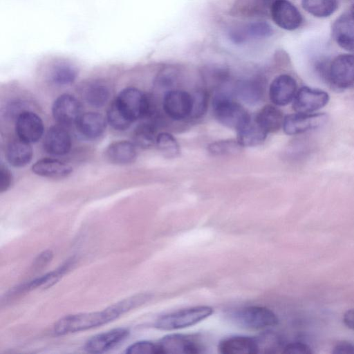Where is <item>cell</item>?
Wrapping results in <instances>:
<instances>
[{"label":"cell","instance_id":"83f0119b","mask_svg":"<svg viewBox=\"0 0 354 354\" xmlns=\"http://www.w3.org/2000/svg\"><path fill=\"white\" fill-rule=\"evenodd\" d=\"M268 133L254 121L250 120L237 131L236 140L242 147H255L264 142Z\"/></svg>","mask_w":354,"mask_h":354},{"label":"cell","instance_id":"d6a6232c","mask_svg":"<svg viewBox=\"0 0 354 354\" xmlns=\"http://www.w3.org/2000/svg\"><path fill=\"white\" fill-rule=\"evenodd\" d=\"M241 36L245 41L248 38H264L272 35V27L266 22L257 21L239 27Z\"/></svg>","mask_w":354,"mask_h":354},{"label":"cell","instance_id":"277c9868","mask_svg":"<svg viewBox=\"0 0 354 354\" xmlns=\"http://www.w3.org/2000/svg\"><path fill=\"white\" fill-rule=\"evenodd\" d=\"M113 101L122 113L131 122L148 115L151 112L150 100L136 87L125 88Z\"/></svg>","mask_w":354,"mask_h":354},{"label":"cell","instance_id":"cb8c5ba5","mask_svg":"<svg viewBox=\"0 0 354 354\" xmlns=\"http://www.w3.org/2000/svg\"><path fill=\"white\" fill-rule=\"evenodd\" d=\"M32 171L42 177L62 178L69 176L73 171V168L57 159L42 158L32 165Z\"/></svg>","mask_w":354,"mask_h":354},{"label":"cell","instance_id":"f1b7e54d","mask_svg":"<svg viewBox=\"0 0 354 354\" xmlns=\"http://www.w3.org/2000/svg\"><path fill=\"white\" fill-rule=\"evenodd\" d=\"M303 8L311 15L324 18L333 15L338 7L337 0H301Z\"/></svg>","mask_w":354,"mask_h":354},{"label":"cell","instance_id":"f6af8a7d","mask_svg":"<svg viewBox=\"0 0 354 354\" xmlns=\"http://www.w3.org/2000/svg\"><path fill=\"white\" fill-rule=\"evenodd\" d=\"M349 12L354 16V4L351 6Z\"/></svg>","mask_w":354,"mask_h":354},{"label":"cell","instance_id":"44dd1931","mask_svg":"<svg viewBox=\"0 0 354 354\" xmlns=\"http://www.w3.org/2000/svg\"><path fill=\"white\" fill-rule=\"evenodd\" d=\"M78 75L76 66L66 59H57L48 69L50 82L57 86H67L75 82Z\"/></svg>","mask_w":354,"mask_h":354},{"label":"cell","instance_id":"9a60e30c","mask_svg":"<svg viewBox=\"0 0 354 354\" xmlns=\"http://www.w3.org/2000/svg\"><path fill=\"white\" fill-rule=\"evenodd\" d=\"M297 91L295 80L290 75L275 77L269 87V97L276 106H285L292 102Z\"/></svg>","mask_w":354,"mask_h":354},{"label":"cell","instance_id":"52a82bcc","mask_svg":"<svg viewBox=\"0 0 354 354\" xmlns=\"http://www.w3.org/2000/svg\"><path fill=\"white\" fill-rule=\"evenodd\" d=\"M161 354H196L203 352V346L196 336L170 334L158 343Z\"/></svg>","mask_w":354,"mask_h":354},{"label":"cell","instance_id":"e0dca14e","mask_svg":"<svg viewBox=\"0 0 354 354\" xmlns=\"http://www.w3.org/2000/svg\"><path fill=\"white\" fill-rule=\"evenodd\" d=\"M71 147V138L62 125L53 126L46 132L44 140L45 151L51 155L66 154Z\"/></svg>","mask_w":354,"mask_h":354},{"label":"cell","instance_id":"ab89813d","mask_svg":"<svg viewBox=\"0 0 354 354\" xmlns=\"http://www.w3.org/2000/svg\"><path fill=\"white\" fill-rule=\"evenodd\" d=\"M13 177L9 169L3 163L0 166V192H6L12 185Z\"/></svg>","mask_w":354,"mask_h":354},{"label":"cell","instance_id":"60d3db41","mask_svg":"<svg viewBox=\"0 0 354 354\" xmlns=\"http://www.w3.org/2000/svg\"><path fill=\"white\" fill-rule=\"evenodd\" d=\"M53 253L51 250H47L40 253L35 259L33 267L40 269L46 266L53 259Z\"/></svg>","mask_w":354,"mask_h":354},{"label":"cell","instance_id":"e575fe53","mask_svg":"<svg viewBox=\"0 0 354 354\" xmlns=\"http://www.w3.org/2000/svg\"><path fill=\"white\" fill-rule=\"evenodd\" d=\"M107 122L115 130L124 131L132 123L118 109L114 101L111 102L106 112Z\"/></svg>","mask_w":354,"mask_h":354},{"label":"cell","instance_id":"74e56055","mask_svg":"<svg viewBox=\"0 0 354 354\" xmlns=\"http://www.w3.org/2000/svg\"><path fill=\"white\" fill-rule=\"evenodd\" d=\"M282 353L289 354H310L313 351L311 348L306 344L301 342H294L285 344Z\"/></svg>","mask_w":354,"mask_h":354},{"label":"cell","instance_id":"d6986e66","mask_svg":"<svg viewBox=\"0 0 354 354\" xmlns=\"http://www.w3.org/2000/svg\"><path fill=\"white\" fill-rule=\"evenodd\" d=\"M80 93L84 101L94 107L104 106L111 95L109 85L99 80L84 83L80 87Z\"/></svg>","mask_w":354,"mask_h":354},{"label":"cell","instance_id":"5b68a950","mask_svg":"<svg viewBox=\"0 0 354 354\" xmlns=\"http://www.w3.org/2000/svg\"><path fill=\"white\" fill-rule=\"evenodd\" d=\"M233 320L242 327L252 330H266L279 322L270 309L261 306H249L232 313Z\"/></svg>","mask_w":354,"mask_h":354},{"label":"cell","instance_id":"1f68e13d","mask_svg":"<svg viewBox=\"0 0 354 354\" xmlns=\"http://www.w3.org/2000/svg\"><path fill=\"white\" fill-rule=\"evenodd\" d=\"M156 145L166 157L174 158L180 153V145L175 137L169 133H158L156 140Z\"/></svg>","mask_w":354,"mask_h":354},{"label":"cell","instance_id":"f35d334b","mask_svg":"<svg viewBox=\"0 0 354 354\" xmlns=\"http://www.w3.org/2000/svg\"><path fill=\"white\" fill-rule=\"evenodd\" d=\"M193 97L194 109L192 115L194 116L201 115L206 109L207 95L203 91H198L193 96Z\"/></svg>","mask_w":354,"mask_h":354},{"label":"cell","instance_id":"7a4b0ae2","mask_svg":"<svg viewBox=\"0 0 354 354\" xmlns=\"http://www.w3.org/2000/svg\"><path fill=\"white\" fill-rule=\"evenodd\" d=\"M212 110L218 122L236 131L251 120L242 104L225 94H218L214 97Z\"/></svg>","mask_w":354,"mask_h":354},{"label":"cell","instance_id":"ffe728a7","mask_svg":"<svg viewBox=\"0 0 354 354\" xmlns=\"http://www.w3.org/2000/svg\"><path fill=\"white\" fill-rule=\"evenodd\" d=\"M106 123L107 120L102 115L95 112H87L81 115L76 125L83 136L88 139H95L104 133Z\"/></svg>","mask_w":354,"mask_h":354},{"label":"cell","instance_id":"7c38bea8","mask_svg":"<svg viewBox=\"0 0 354 354\" xmlns=\"http://www.w3.org/2000/svg\"><path fill=\"white\" fill-rule=\"evenodd\" d=\"M15 131L18 138L30 144L36 142L44 134V123L35 113L23 111L17 118Z\"/></svg>","mask_w":354,"mask_h":354},{"label":"cell","instance_id":"ee69618b","mask_svg":"<svg viewBox=\"0 0 354 354\" xmlns=\"http://www.w3.org/2000/svg\"><path fill=\"white\" fill-rule=\"evenodd\" d=\"M278 0H257V2L260 4V6H263L264 8H271L272 6Z\"/></svg>","mask_w":354,"mask_h":354},{"label":"cell","instance_id":"d4e9b609","mask_svg":"<svg viewBox=\"0 0 354 354\" xmlns=\"http://www.w3.org/2000/svg\"><path fill=\"white\" fill-rule=\"evenodd\" d=\"M234 91L240 100L250 104L258 103L263 96L264 84L259 78H248L236 82Z\"/></svg>","mask_w":354,"mask_h":354},{"label":"cell","instance_id":"ba28073f","mask_svg":"<svg viewBox=\"0 0 354 354\" xmlns=\"http://www.w3.org/2000/svg\"><path fill=\"white\" fill-rule=\"evenodd\" d=\"M328 77L339 88L354 86V55L342 54L335 57L328 66Z\"/></svg>","mask_w":354,"mask_h":354},{"label":"cell","instance_id":"f546056e","mask_svg":"<svg viewBox=\"0 0 354 354\" xmlns=\"http://www.w3.org/2000/svg\"><path fill=\"white\" fill-rule=\"evenodd\" d=\"M255 339L258 353H282L285 345L278 335L269 330L265 331Z\"/></svg>","mask_w":354,"mask_h":354},{"label":"cell","instance_id":"8fae6325","mask_svg":"<svg viewBox=\"0 0 354 354\" xmlns=\"http://www.w3.org/2000/svg\"><path fill=\"white\" fill-rule=\"evenodd\" d=\"M52 113L54 119L60 125L76 124L82 114V105L73 95L62 94L54 101Z\"/></svg>","mask_w":354,"mask_h":354},{"label":"cell","instance_id":"9c48e42d","mask_svg":"<svg viewBox=\"0 0 354 354\" xmlns=\"http://www.w3.org/2000/svg\"><path fill=\"white\" fill-rule=\"evenodd\" d=\"M326 115L320 113H295L284 116L282 128L286 134L295 136L317 129L325 123Z\"/></svg>","mask_w":354,"mask_h":354},{"label":"cell","instance_id":"484cf974","mask_svg":"<svg viewBox=\"0 0 354 354\" xmlns=\"http://www.w3.org/2000/svg\"><path fill=\"white\" fill-rule=\"evenodd\" d=\"M253 119L269 134L277 132L282 127L284 116L278 108L267 104L257 112Z\"/></svg>","mask_w":354,"mask_h":354},{"label":"cell","instance_id":"603a6c76","mask_svg":"<svg viewBox=\"0 0 354 354\" xmlns=\"http://www.w3.org/2000/svg\"><path fill=\"white\" fill-rule=\"evenodd\" d=\"M106 158L115 165H127L134 162L137 157L136 146L133 142L119 140L111 143L105 151Z\"/></svg>","mask_w":354,"mask_h":354},{"label":"cell","instance_id":"836d02e7","mask_svg":"<svg viewBox=\"0 0 354 354\" xmlns=\"http://www.w3.org/2000/svg\"><path fill=\"white\" fill-rule=\"evenodd\" d=\"M241 148L236 139H228L212 142L208 150L214 156H225L239 152Z\"/></svg>","mask_w":354,"mask_h":354},{"label":"cell","instance_id":"7bdbcfd3","mask_svg":"<svg viewBox=\"0 0 354 354\" xmlns=\"http://www.w3.org/2000/svg\"><path fill=\"white\" fill-rule=\"evenodd\" d=\"M343 322L348 328L354 330V308L349 309L344 313Z\"/></svg>","mask_w":354,"mask_h":354},{"label":"cell","instance_id":"ac0fdd59","mask_svg":"<svg viewBox=\"0 0 354 354\" xmlns=\"http://www.w3.org/2000/svg\"><path fill=\"white\" fill-rule=\"evenodd\" d=\"M71 264V261H68L55 270L21 284L10 290L8 295H11L12 297H14L15 295L29 292L37 288L50 287L62 278L64 273L68 270Z\"/></svg>","mask_w":354,"mask_h":354},{"label":"cell","instance_id":"8d00e7d4","mask_svg":"<svg viewBox=\"0 0 354 354\" xmlns=\"http://www.w3.org/2000/svg\"><path fill=\"white\" fill-rule=\"evenodd\" d=\"M176 77L177 73L175 69L165 68L157 75L156 82L160 86L167 87L176 81Z\"/></svg>","mask_w":354,"mask_h":354},{"label":"cell","instance_id":"6da1fadb","mask_svg":"<svg viewBox=\"0 0 354 354\" xmlns=\"http://www.w3.org/2000/svg\"><path fill=\"white\" fill-rule=\"evenodd\" d=\"M146 299V295H139L125 299L100 311L66 315L55 323L53 333L60 336L102 326L143 303Z\"/></svg>","mask_w":354,"mask_h":354},{"label":"cell","instance_id":"2e32d148","mask_svg":"<svg viewBox=\"0 0 354 354\" xmlns=\"http://www.w3.org/2000/svg\"><path fill=\"white\" fill-rule=\"evenodd\" d=\"M332 35L341 48L354 53V16L350 12L335 20L332 26Z\"/></svg>","mask_w":354,"mask_h":354},{"label":"cell","instance_id":"4dcf8cb0","mask_svg":"<svg viewBox=\"0 0 354 354\" xmlns=\"http://www.w3.org/2000/svg\"><path fill=\"white\" fill-rule=\"evenodd\" d=\"M157 135L155 127L149 122L138 125L133 133V140L136 146L148 149L156 144Z\"/></svg>","mask_w":354,"mask_h":354},{"label":"cell","instance_id":"4fadbf2b","mask_svg":"<svg viewBox=\"0 0 354 354\" xmlns=\"http://www.w3.org/2000/svg\"><path fill=\"white\" fill-rule=\"evenodd\" d=\"M272 19L280 28L294 30L302 24L303 18L298 9L287 0L277 1L270 8Z\"/></svg>","mask_w":354,"mask_h":354},{"label":"cell","instance_id":"4316f807","mask_svg":"<svg viewBox=\"0 0 354 354\" xmlns=\"http://www.w3.org/2000/svg\"><path fill=\"white\" fill-rule=\"evenodd\" d=\"M6 155L7 160L11 165L22 167L31 161L33 151L30 143L18 138L8 145Z\"/></svg>","mask_w":354,"mask_h":354},{"label":"cell","instance_id":"30bf717a","mask_svg":"<svg viewBox=\"0 0 354 354\" xmlns=\"http://www.w3.org/2000/svg\"><path fill=\"white\" fill-rule=\"evenodd\" d=\"M329 99V95L324 91L302 86L297 91L292 107L297 113H315L325 106Z\"/></svg>","mask_w":354,"mask_h":354},{"label":"cell","instance_id":"3957f363","mask_svg":"<svg viewBox=\"0 0 354 354\" xmlns=\"http://www.w3.org/2000/svg\"><path fill=\"white\" fill-rule=\"evenodd\" d=\"M212 307L198 306L167 313L156 319L154 326L162 330H173L192 326L209 317Z\"/></svg>","mask_w":354,"mask_h":354},{"label":"cell","instance_id":"5bb4252c","mask_svg":"<svg viewBox=\"0 0 354 354\" xmlns=\"http://www.w3.org/2000/svg\"><path fill=\"white\" fill-rule=\"evenodd\" d=\"M129 333L127 328H118L97 334L86 342L84 350L90 353L106 352L123 342Z\"/></svg>","mask_w":354,"mask_h":354},{"label":"cell","instance_id":"d590c367","mask_svg":"<svg viewBox=\"0 0 354 354\" xmlns=\"http://www.w3.org/2000/svg\"><path fill=\"white\" fill-rule=\"evenodd\" d=\"M128 354H161L159 346L149 341H140L130 345L126 349Z\"/></svg>","mask_w":354,"mask_h":354},{"label":"cell","instance_id":"8992f818","mask_svg":"<svg viewBox=\"0 0 354 354\" xmlns=\"http://www.w3.org/2000/svg\"><path fill=\"white\" fill-rule=\"evenodd\" d=\"M162 109L171 119L176 121L185 120L192 115L194 97L183 90H169L164 95Z\"/></svg>","mask_w":354,"mask_h":354},{"label":"cell","instance_id":"b9f144b4","mask_svg":"<svg viewBox=\"0 0 354 354\" xmlns=\"http://www.w3.org/2000/svg\"><path fill=\"white\" fill-rule=\"evenodd\" d=\"M333 353L354 354V344L347 341H340L334 346Z\"/></svg>","mask_w":354,"mask_h":354},{"label":"cell","instance_id":"7402d4cb","mask_svg":"<svg viewBox=\"0 0 354 354\" xmlns=\"http://www.w3.org/2000/svg\"><path fill=\"white\" fill-rule=\"evenodd\" d=\"M222 354H255L258 353L255 337L231 336L222 339L218 346Z\"/></svg>","mask_w":354,"mask_h":354}]
</instances>
